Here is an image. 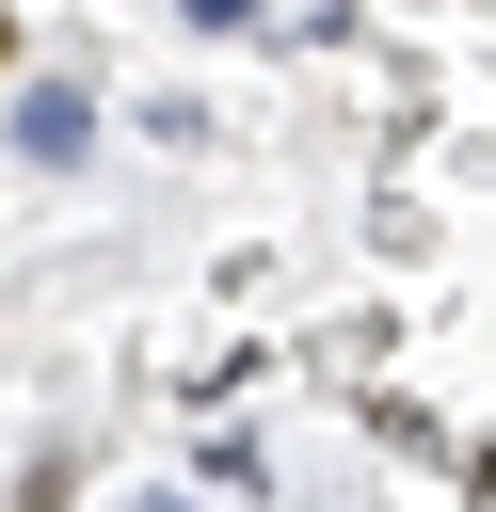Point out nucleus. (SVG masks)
<instances>
[{
  "label": "nucleus",
  "instance_id": "f03ea898",
  "mask_svg": "<svg viewBox=\"0 0 496 512\" xmlns=\"http://www.w3.org/2000/svg\"><path fill=\"white\" fill-rule=\"evenodd\" d=\"M176 16H192V32H256V0H176Z\"/></svg>",
  "mask_w": 496,
  "mask_h": 512
},
{
  "label": "nucleus",
  "instance_id": "f257e3e1",
  "mask_svg": "<svg viewBox=\"0 0 496 512\" xmlns=\"http://www.w3.org/2000/svg\"><path fill=\"white\" fill-rule=\"evenodd\" d=\"M16 144H32V160H48V176H64V160H80V144H96V112H80V96H64V80H48V96H32V128H16Z\"/></svg>",
  "mask_w": 496,
  "mask_h": 512
},
{
  "label": "nucleus",
  "instance_id": "7ed1b4c3",
  "mask_svg": "<svg viewBox=\"0 0 496 512\" xmlns=\"http://www.w3.org/2000/svg\"><path fill=\"white\" fill-rule=\"evenodd\" d=\"M0 64H16V16H0Z\"/></svg>",
  "mask_w": 496,
  "mask_h": 512
}]
</instances>
